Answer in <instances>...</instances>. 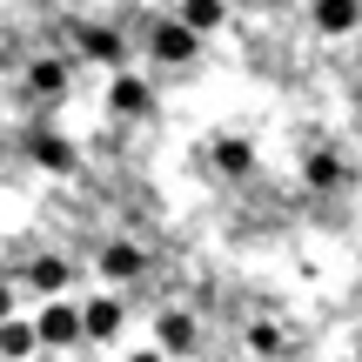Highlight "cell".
<instances>
[{"label":"cell","instance_id":"7a4b0ae2","mask_svg":"<svg viewBox=\"0 0 362 362\" xmlns=\"http://www.w3.org/2000/svg\"><path fill=\"white\" fill-rule=\"evenodd\" d=\"M155 342L168 356H194V349H202V329H194V315L168 309V315H155Z\"/></svg>","mask_w":362,"mask_h":362},{"label":"cell","instance_id":"6da1fadb","mask_svg":"<svg viewBox=\"0 0 362 362\" xmlns=\"http://www.w3.org/2000/svg\"><path fill=\"white\" fill-rule=\"evenodd\" d=\"M34 329H40V342H47V349H81V342H88V315H81V302H61V296L40 302Z\"/></svg>","mask_w":362,"mask_h":362},{"label":"cell","instance_id":"277c9868","mask_svg":"<svg viewBox=\"0 0 362 362\" xmlns=\"http://www.w3.org/2000/svg\"><path fill=\"white\" fill-rule=\"evenodd\" d=\"M81 315H88V342H115L121 336V302L115 296H88Z\"/></svg>","mask_w":362,"mask_h":362},{"label":"cell","instance_id":"52a82bcc","mask_svg":"<svg viewBox=\"0 0 362 362\" xmlns=\"http://www.w3.org/2000/svg\"><path fill=\"white\" fill-rule=\"evenodd\" d=\"M101 269H107V275H134V269H141V255H134L128 242H115V248L101 255Z\"/></svg>","mask_w":362,"mask_h":362},{"label":"cell","instance_id":"3957f363","mask_svg":"<svg viewBox=\"0 0 362 362\" xmlns=\"http://www.w3.org/2000/svg\"><path fill=\"white\" fill-rule=\"evenodd\" d=\"M40 349H47V342H40L34 322H21V315H7V322H0V356H7V362H34Z\"/></svg>","mask_w":362,"mask_h":362},{"label":"cell","instance_id":"30bf717a","mask_svg":"<svg viewBox=\"0 0 362 362\" xmlns=\"http://www.w3.org/2000/svg\"><path fill=\"white\" fill-rule=\"evenodd\" d=\"M141 101H148V88H141V81H115V107H128V115H134Z\"/></svg>","mask_w":362,"mask_h":362},{"label":"cell","instance_id":"ba28073f","mask_svg":"<svg viewBox=\"0 0 362 362\" xmlns=\"http://www.w3.org/2000/svg\"><path fill=\"white\" fill-rule=\"evenodd\" d=\"M315 21H322V27H349L356 7H349V0H315Z\"/></svg>","mask_w":362,"mask_h":362},{"label":"cell","instance_id":"8fae6325","mask_svg":"<svg viewBox=\"0 0 362 362\" xmlns=\"http://www.w3.org/2000/svg\"><path fill=\"white\" fill-rule=\"evenodd\" d=\"M215 21H221L215 0H188V27H215Z\"/></svg>","mask_w":362,"mask_h":362},{"label":"cell","instance_id":"5bb4252c","mask_svg":"<svg viewBox=\"0 0 362 362\" xmlns=\"http://www.w3.org/2000/svg\"><path fill=\"white\" fill-rule=\"evenodd\" d=\"M0 362H7V356H0Z\"/></svg>","mask_w":362,"mask_h":362},{"label":"cell","instance_id":"9c48e42d","mask_svg":"<svg viewBox=\"0 0 362 362\" xmlns=\"http://www.w3.org/2000/svg\"><path fill=\"white\" fill-rule=\"evenodd\" d=\"M34 155L47 161V168H67V161H74V155H67V141H54V134H34Z\"/></svg>","mask_w":362,"mask_h":362},{"label":"cell","instance_id":"4fadbf2b","mask_svg":"<svg viewBox=\"0 0 362 362\" xmlns=\"http://www.w3.org/2000/svg\"><path fill=\"white\" fill-rule=\"evenodd\" d=\"M7 315H13V288H0V322H7Z\"/></svg>","mask_w":362,"mask_h":362},{"label":"cell","instance_id":"7c38bea8","mask_svg":"<svg viewBox=\"0 0 362 362\" xmlns=\"http://www.w3.org/2000/svg\"><path fill=\"white\" fill-rule=\"evenodd\" d=\"M128 362H168V349H161V342H141V349H134Z\"/></svg>","mask_w":362,"mask_h":362},{"label":"cell","instance_id":"5b68a950","mask_svg":"<svg viewBox=\"0 0 362 362\" xmlns=\"http://www.w3.org/2000/svg\"><path fill=\"white\" fill-rule=\"evenodd\" d=\"M27 282H34L40 296H61V288H67V262H61V255H47V262H34V275H27Z\"/></svg>","mask_w":362,"mask_h":362},{"label":"cell","instance_id":"8992f818","mask_svg":"<svg viewBox=\"0 0 362 362\" xmlns=\"http://www.w3.org/2000/svg\"><path fill=\"white\" fill-rule=\"evenodd\" d=\"M155 54H161V61H188V27L161 21V27H155Z\"/></svg>","mask_w":362,"mask_h":362}]
</instances>
